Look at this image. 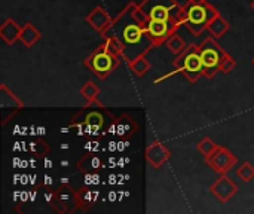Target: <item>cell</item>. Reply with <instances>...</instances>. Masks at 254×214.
<instances>
[{"mask_svg":"<svg viewBox=\"0 0 254 214\" xmlns=\"http://www.w3.org/2000/svg\"><path fill=\"white\" fill-rule=\"evenodd\" d=\"M149 22V15L141 10L138 3L131 1L112 21L110 27L101 33V37H118L124 45V60L129 63L156 46L147 31Z\"/></svg>","mask_w":254,"mask_h":214,"instance_id":"6da1fadb","label":"cell"},{"mask_svg":"<svg viewBox=\"0 0 254 214\" xmlns=\"http://www.w3.org/2000/svg\"><path fill=\"white\" fill-rule=\"evenodd\" d=\"M115 119L116 118H113L104 107H83L73 116L67 130L74 131L77 136L95 137L109 133V128Z\"/></svg>","mask_w":254,"mask_h":214,"instance_id":"7a4b0ae2","label":"cell"},{"mask_svg":"<svg viewBox=\"0 0 254 214\" xmlns=\"http://www.w3.org/2000/svg\"><path fill=\"white\" fill-rule=\"evenodd\" d=\"M173 67H174V70L171 73H167V74L158 77L153 83L158 85V83L164 82L165 79L176 76L179 73L185 74L190 83H196L198 79L202 76V70H204L201 52H199V45H196V43L188 45L186 49L180 55H177V58L173 61Z\"/></svg>","mask_w":254,"mask_h":214,"instance_id":"3957f363","label":"cell"},{"mask_svg":"<svg viewBox=\"0 0 254 214\" xmlns=\"http://www.w3.org/2000/svg\"><path fill=\"white\" fill-rule=\"evenodd\" d=\"M138 4L153 21L171 22L176 30L185 25V9L176 0H143Z\"/></svg>","mask_w":254,"mask_h":214,"instance_id":"277c9868","label":"cell"},{"mask_svg":"<svg viewBox=\"0 0 254 214\" xmlns=\"http://www.w3.org/2000/svg\"><path fill=\"white\" fill-rule=\"evenodd\" d=\"M185 27L195 36H201L202 31L207 30L208 22L219 15L220 12L207 3H190L188 1L185 6Z\"/></svg>","mask_w":254,"mask_h":214,"instance_id":"5b68a950","label":"cell"},{"mask_svg":"<svg viewBox=\"0 0 254 214\" xmlns=\"http://www.w3.org/2000/svg\"><path fill=\"white\" fill-rule=\"evenodd\" d=\"M122 58H118L115 55H112L106 45H100L95 51H92L83 61V64L92 71L95 73V76L101 80L107 79L121 64Z\"/></svg>","mask_w":254,"mask_h":214,"instance_id":"8992f818","label":"cell"},{"mask_svg":"<svg viewBox=\"0 0 254 214\" xmlns=\"http://www.w3.org/2000/svg\"><path fill=\"white\" fill-rule=\"evenodd\" d=\"M199 52H201V58H202V76L207 79H213L219 71V66L222 58L225 57L226 51L217 43V39L210 36L207 39L202 40V43L199 45Z\"/></svg>","mask_w":254,"mask_h":214,"instance_id":"52a82bcc","label":"cell"},{"mask_svg":"<svg viewBox=\"0 0 254 214\" xmlns=\"http://www.w3.org/2000/svg\"><path fill=\"white\" fill-rule=\"evenodd\" d=\"M45 200L57 213H68L77 209V191L68 183H61L57 189L45 192Z\"/></svg>","mask_w":254,"mask_h":214,"instance_id":"ba28073f","label":"cell"},{"mask_svg":"<svg viewBox=\"0 0 254 214\" xmlns=\"http://www.w3.org/2000/svg\"><path fill=\"white\" fill-rule=\"evenodd\" d=\"M205 162L208 164V167L214 173L222 176V174H226L228 171H231L235 167V164L238 162V158L229 149H226L223 146H219L213 155L205 158Z\"/></svg>","mask_w":254,"mask_h":214,"instance_id":"9c48e42d","label":"cell"},{"mask_svg":"<svg viewBox=\"0 0 254 214\" xmlns=\"http://www.w3.org/2000/svg\"><path fill=\"white\" fill-rule=\"evenodd\" d=\"M24 107L22 101L15 97V94L12 91H9V88L1 83L0 85V109H1V124L6 125L9 122L10 118L15 116V113L18 110H21Z\"/></svg>","mask_w":254,"mask_h":214,"instance_id":"30bf717a","label":"cell"},{"mask_svg":"<svg viewBox=\"0 0 254 214\" xmlns=\"http://www.w3.org/2000/svg\"><path fill=\"white\" fill-rule=\"evenodd\" d=\"M138 130V125L137 122L127 113H122L118 119H115V122L110 125L109 128V133L110 134H116L119 139L122 140H128L131 139Z\"/></svg>","mask_w":254,"mask_h":214,"instance_id":"8fae6325","label":"cell"},{"mask_svg":"<svg viewBox=\"0 0 254 214\" xmlns=\"http://www.w3.org/2000/svg\"><path fill=\"white\" fill-rule=\"evenodd\" d=\"M144 156H146V161L155 168V170H159L162 168V165L171 158V152L159 142V140H155L152 142L146 152H144Z\"/></svg>","mask_w":254,"mask_h":214,"instance_id":"7c38bea8","label":"cell"},{"mask_svg":"<svg viewBox=\"0 0 254 214\" xmlns=\"http://www.w3.org/2000/svg\"><path fill=\"white\" fill-rule=\"evenodd\" d=\"M210 192L217 197L222 203H228L231 201L235 194L238 192V186L226 176V174H222L211 186H210Z\"/></svg>","mask_w":254,"mask_h":214,"instance_id":"4fadbf2b","label":"cell"},{"mask_svg":"<svg viewBox=\"0 0 254 214\" xmlns=\"http://www.w3.org/2000/svg\"><path fill=\"white\" fill-rule=\"evenodd\" d=\"M147 31L149 34L152 36V39L155 40L156 46L165 43L167 37L173 33H176V27L171 24V22H167V21H153L150 19L149 25H147Z\"/></svg>","mask_w":254,"mask_h":214,"instance_id":"5bb4252c","label":"cell"},{"mask_svg":"<svg viewBox=\"0 0 254 214\" xmlns=\"http://www.w3.org/2000/svg\"><path fill=\"white\" fill-rule=\"evenodd\" d=\"M85 21H86L95 31H98V33L101 34L106 28L110 27V24H112L113 19H112L110 15L104 10L103 6H97L95 9H92V10L86 15Z\"/></svg>","mask_w":254,"mask_h":214,"instance_id":"9a60e30c","label":"cell"},{"mask_svg":"<svg viewBox=\"0 0 254 214\" xmlns=\"http://www.w3.org/2000/svg\"><path fill=\"white\" fill-rule=\"evenodd\" d=\"M22 27L12 18H6L1 25H0V37L7 43V45H13L16 40H19V34H21Z\"/></svg>","mask_w":254,"mask_h":214,"instance_id":"2e32d148","label":"cell"},{"mask_svg":"<svg viewBox=\"0 0 254 214\" xmlns=\"http://www.w3.org/2000/svg\"><path fill=\"white\" fill-rule=\"evenodd\" d=\"M98 197H100V191L92 189V186H86V185L82 186L77 191V209L83 212L91 209L98 200Z\"/></svg>","mask_w":254,"mask_h":214,"instance_id":"e0dca14e","label":"cell"},{"mask_svg":"<svg viewBox=\"0 0 254 214\" xmlns=\"http://www.w3.org/2000/svg\"><path fill=\"white\" fill-rule=\"evenodd\" d=\"M42 37V33L31 24L27 22L22 25L21 34H19V42L25 46V48H31L33 45H36Z\"/></svg>","mask_w":254,"mask_h":214,"instance_id":"ac0fdd59","label":"cell"},{"mask_svg":"<svg viewBox=\"0 0 254 214\" xmlns=\"http://www.w3.org/2000/svg\"><path fill=\"white\" fill-rule=\"evenodd\" d=\"M207 30L210 31V34H211L213 37L220 39V37H223V36L231 30V24L219 13V15H216V16L208 22Z\"/></svg>","mask_w":254,"mask_h":214,"instance_id":"d6986e66","label":"cell"},{"mask_svg":"<svg viewBox=\"0 0 254 214\" xmlns=\"http://www.w3.org/2000/svg\"><path fill=\"white\" fill-rule=\"evenodd\" d=\"M77 168L82 174H88V173H98L104 168L103 161L95 156V155H89V156H83L79 162H77Z\"/></svg>","mask_w":254,"mask_h":214,"instance_id":"ffe728a7","label":"cell"},{"mask_svg":"<svg viewBox=\"0 0 254 214\" xmlns=\"http://www.w3.org/2000/svg\"><path fill=\"white\" fill-rule=\"evenodd\" d=\"M128 66H129V70H131L137 77H143V76H146V73L150 70V63H149V60L146 58V55H140V57H137L135 60L129 61V63H128Z\"/></svg>","mask_w":254,"mask_h":214,"instance_id":"44dd1931","label":"cell"},{"mask_svg":"<svg viewBox=\"0 0 254 214\" xmlns=\"http://www.w3.org/2000/svg\"><path fill=\"white\" fill-rule=\"evenodd\" d=\"M165 45H167V48H168L174 55H180V54L186 49V46H188L186 42L177 34V31L173 33V34H170V36L167 37Z\"/></svg>","mask_w":254,"mask_h":214,"instance_id":"7402d4cb","label":"cell"},{"mask_svg":"<svg viewBox=\"0 0 254 214\" xmlns=\"http://www.w3.org/2000/svg\"><path fill=\"white\" fill-rule=\"evenodd\" d=\"M235 174H237V177H238L240 180H243L244 183H250V182H253L254 180V165L253 164H250V162H243V164L237 168Z\"/></svg>","mask_w":254,"mask_h":214,"instance_id":"603a6c76","label":"cell"},{"mask_svg":"<svg viewBox=\"0 0 254 214\" xmlns=\"http://www.w3.org/2000/svg\"><path fill=\"white\" fill-rule=\"evenodd\" d=\"M104 40H106L104 45H106L107 51H109L112 55H115V57L124 60V45H122V42H121L118 37H107V39H104Z\"/></svg>","mask_w":254,"mask_h":214,"instance_id":"cb8c5ba5","label":"cell"},{"mask_svg":"<svg viewBox=\"0 0 254 214\" xmlns=\"http://www.w3.org/2000/svg\"><path fill=\"white\" fill-rule=\"evenodd\" d=\"M80 95L86 100V101H91V100H95L98 98L100 95V88L92 82V80H88L82 88H80Z\"/></svg>","mask_w":254,"mask_h":214,"instance_id":"d4e9b609","label":"cell"},{"mask_svg":"<svg viewBox=\"0 0 254 214\" xmlns=\"http://www.w3.org/2000/svg\"><path fill=\"white\" fill-rule=\"evenodd\" d=\"M219 147V144H216L210 137H204L199 143H198V152L204 156L208 158L210 155H213L216 152V149Z\"/></svg>","mask_w":254,"mask_h":214,"instance_id":"484cf974","label":"cell"},{"mask_svg":"<svg viewBox=\"0 0 254 214\" xmlns=\"http://www.w3.org/2000/svg\"><path fill=\"white\" fill-rule=\"evenodd\" d=\"M235 67H237V61H235V58L226 52V54H225V57H223V58H222V61H220L219 71H220V73H223V74H229Z\"/></svg>","mask_w":254,"mask_h":214,"instance_id":"4316f807","label":"cell"},{"mask_svg":"<svg viewBox=\"0 0 254 214\" xmlns=\"http://www.w3.org/2000/svg\"><path fill=\"white\" fill-rule=\"evenodd\" d=\"M28 150L36 153L37 156H45L49 152V146L46 143H43L42 140H34V142L28 143Z\"/></svg>","mask_w":254,"mask_h":214,"instance_id":"83f0119b","label":"cell"},{"mask_svg":"<svg viewBox=\"0 0 254 214\" xmlns=\"http://www.w3.org/2000/svg\"><path fill=\"white\" fill-rule=\"evenodd\" d=\"M100 183L98 173H88L85 174V185L86 186H97Z\"/></svg>","mask_w":254,"mask_h":214,"instance_id":"f1b7e54d","label":"cell"},{"mask_svg":"<svg viewBox=\"0 0 254 214\" xmlns=\"http://www.w3.org/2000/svg\"><path fill=\"white\" fill-rule=\"evenodd\" d=\"M98 142H94V140H91V142H88L86 144H85V150L86 152H95V150H98Z\"/></svg>","mask_w":254,"mask_h":214,"instance_id":"f546056e","label":"cell"},{"mask_svg":"<svg viewBox=\"0 0 254 214\" xmlns=\"http://www.w3.org/2000/svg\"><path fill=\"white\" fill-rule=\"evenodd\" d=\"M109 200H110V201H116V200H118V197H116V192H115V191H110V194H109Z\"/></svg>","mask_w":254,"mask_h":214,"instance_id":"4dcf8cb0","label":"cell"},{"mask_svg":"<svg viewBox=\"0 0 254 214\" xmlns=\"http://www.w3.org/2000/svg\"><path fill=\"white\" fill-rule=\"evenodd\" d=\"M188 1H190V3H207L208 0H188Z\"/></svg>","mask_w":254,"mask_h":214,"instance_id":"1f68e13d","label":"cell"},{"mask_svg":"<svg viewBox=\"0 0 254 214\" xmlns=\"http://www.w3.org/2000/svg\"><path fill=\"white\" fill-rule=\"evenodd\" d=\"M68 147H70L68 144H60V149H63V150H67Z\"/></svg>","mask_w":254,"mask_h":214,"instance_id":"d6a6232c","label":"cell"},{"mask_svg":"<svg viewBox=\"0 0 254 214\" xmlns=\"http://www.w3.org/2000/svg\"><path fill=\"white\" fill-rule=\"evenodd\" d=\"M45 165H46V167H52V162H51V161H45Z\"/></svg>","mask_w":254,"mask_h":214,"instance_id":"836d02e7","label":"cell"},{"mask_svg":"<svg viewBox=\"0 0 254 214\" xmlns=\"http://www.w3.org/2000/svg\"><path fill=\"white\" fill-rule=\"evenodd\" d=\"M61 165H63V167H67V165H68V162H67V161H63V162H61Z\"/></svg>","mask_w":254,"mask_h":214,"instance_id":"e575fe53","label":"cell"},{"mask_svg":"<svg viewBox=\"0 0 254 214\" xmlns=\"http://www.w3.org/2000/svg\"><path fill=\"white\" fill-rule=\"evenodd\" d=\"M250 6H252V9H253V10H254V0H253V1H252V3H250Z\"/></svg>","mask_w":254,"mask_h":214,"instance_id":"d590c367","label":"cell"},{"mask_svg":"<svg viewBox=\"0 0 254 214\" xmlns=\"http://www.w3.org/2000/svg\"><path fill=\"white\" fill-rule=\"evenodd\" d=\"M252 64H253V66H254V57H253V58H252Z\"/></svg>","mask_w":254,"mask_h":214,"instance_id":"8d00e7d4","label":"cell"}]
</instances>
